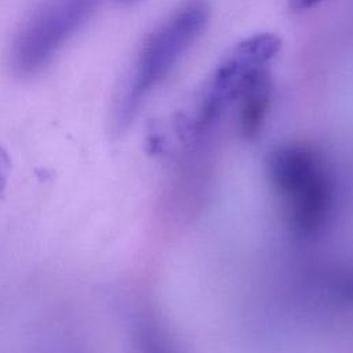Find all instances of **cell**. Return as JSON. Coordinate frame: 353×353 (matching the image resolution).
<instances>
[{"instance_id": "obj_1", "label": "cell", "mask_w": 353, "mask_h": 353, "mask_svg": "<svg viewBox=\"0 0 353 353\" xmlns=\"http://www.w3.org/2000/svg\"><path fill=\"white\" fill-rule=\"evenodd\" d=\"M208 18L207 0H185L148 33L116 90L112 117L119 131L132 123L146 98L203 34Z\"/></svg>"}, {"instance_id": "obj_2", "label": "cell", "mask_w": 353, "mask_h": 353, "mask_svg": "<svg viewBox=\"0 0 353 353\" xmlns=\"http://www.w3.org/2000/svg\"><path fill=\"white\" fill-rule=\"evenodd\" d=\"M280 47V39L272 33H258L234 44L196 92L192 109L178 116L175 124L179 137L189 143L205 139Z\"/></svg>"}, {"instance_id": "obj_3", "label": "cell", "mask_w": 353, "mask_h": 353, "mask_svg": "<svg viewBox=\"0 0 353 353\" xmlns=\"http://www.w3.org/2000/svg\"><path fill=\"white\" fill-rule=\"evenodd\" d=\"M101 0H40L11 40L8 63L18 77L43 72L90 21Z\"/></svg>"}, {"instance_id": "obj_4", "label": "cell", "mask_w": 353, "mask_h": 353, "mask_svg": "<svg viewBox=\"0 0 353 353\" xmlns=\"http://www.w3.org/2000/svg\"><path fill=\"white\" fill-rule=\"evenodd\" d=\"M270 98L272 79L266 68L251 80L234 106L237 130L244 138L252 139L262 130Z\"/></svg>"}, {"instance_id": "obj_5", "label": "cell", "mask_w": 353, "mask_h": 353, "mask_svg": "<svg viewBox=\"0 0 353 353\" xmlns=\"http://www.w3.org/2000/svg\"><path fill=\"white\" fill-rule=\"evenodd\" d=\"M287 1H288V7L292 11H305V10H310L327 0H287Z\"/></svg>"}, {"instance_id": "obj_6", "label": "cell", "mask_w": 353, "mask_h": 353, "mask_svg": "<svg viewBox=\"0 0 353 353\" xmlns=\"http://www.w3.org/2000/svg\"><path fill=\"white\" fill-rule=\"evenodd\" d=\"M114 1H117L121 6H132V4H135V3H138L141 0H114Z\"/></svg>"}]
</instances>
